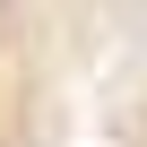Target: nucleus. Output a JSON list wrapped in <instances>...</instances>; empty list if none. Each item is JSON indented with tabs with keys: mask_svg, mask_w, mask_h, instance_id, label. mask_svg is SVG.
<instances>
[]
</instances>
